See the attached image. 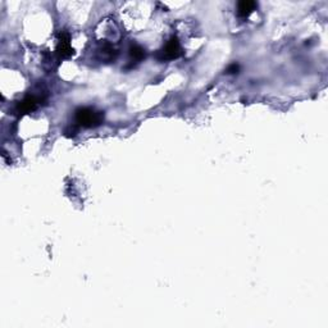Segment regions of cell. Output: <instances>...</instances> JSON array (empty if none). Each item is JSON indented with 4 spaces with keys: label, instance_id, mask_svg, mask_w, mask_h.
Returning <instances> with one entry per match:
<instances>
[{
    "label": "cell",
    "instance_id": "obj_3",
    "mask_svg": "<svg viewBox=\"0 0 328 328\" xmlns=\"http://www.w3.org/2000/svg\"><path fill=\"white\" fill-rule=\"evenodd\" d=\"M40 104V98L35 96V95H29L26 98L23 99L21 103H18L17 105V111L18 113H30V112L35 111L36 108L39 107Z\"/></svg>",
    "mask_w": 328,
    "mask_h": 328
},
{
    "label": "cell",
    "instance_id": "obj_2",
    "mask_svg": "<svg viewBox=\"0 0 328 328\" xmlns=\"http://www.w3.org/2000/svg\"><path fill=\"white\" fill-rule=\"evenodd\" d=\"M181 45L177 37H171L168 41L166 42V45L163 46V49L159 50L158 58L160 60H173L181 57Z\"/></svg>",
    "mask_w": 328,
    "mask_h": 328
},
{
    "label": "cell",
    "instance_id": "obj_4",
    "mask_svg": "<svg viewBox=\"0 0 328 328\" xmlns=\"http://www.w3.org/2000/svg\"><path fill=\"white\" fill-rule=\"evenodd\" d=\"M71 39H69V35L67 32L59 33V42H58V48H57V52L62 58H67V57H71L73 49L71 46Z\"/></svg>",
    "mask_w": 328,
    "mask_h": 328
},
{
    "label": "cell",
    "instance_id": "obj_5",
    "mask_svg": "<svg viewBox=\"0 0 328 328\" xmlns=\"http://www.w3.org/2000/svg\"><path fill=\"white\" fill-rule=\"evenodd\" d=\"M255 7H257V3H254V1H249V0L240 1L238 5L239 16L242 17V18H246V17H249L253 13Z\"/></svg>",
    "mask_w": 328,
    "mask_h": 328
},
{
    "label": "cell",
    "instance_id": "obj_6",
    "mask_svg": "<svg viewBox=\"0 0 328 328\" xmlns=\"http://www.w3.org/2000/svg\"><path fill=\"white\" fill-rule=\"evenodd\" d=\"M130 56L133 60H136V62H140L141 59L145 58V50L139 45H132L130 48Z\"/></svg>",
    "mask_w": 328,
    "mask_h": 328
},
{
    "label": "cell",
    "instance_id": "obj_1",
    "mask_svg": "<svg viewBox=\"0 0 328 328\" xmlns=\"http://www.w3.org/2000/svg\"><path fill=\"white\" fill-rule=\"evenodd\" d=\"M104 116L101 112L91 109V108H80L76 112V122L82 127H96L103 123Z\"/></svg>",
    "mask_w": 328,
    "mask_h": 328
},
{
    "label": "cell",
    "instance_id": "obj_7",
    "mask_svg": "<svg viewBox=\"0 0 328 328\" xmlns=\"http://www.w3.org/2000/svg\"><path fill=\"white\" fill-rule=\"evenodd\" d=\"M239 71V65L235 63V64L230 65V68L227 69V73H236Z\"/></svg>",
    "mask_w": 328,
    "mask_h": 328
}]
</instances>
